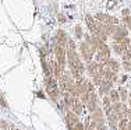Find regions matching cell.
I'll return each mask as SVG.
<instances>
[{"mask_svg":"<svg viewBox=\"0 0 131 130\" xmlns=\"http://www.w3.org/2000/svg\"><path fill=\"white\" fill-rule=\"evenodd\" d=\"M66 56H67V64L70 67V73L74 77V80L82 78L84 73H85V64H84L80 53L75 51V45H74V42L71 39H68V42H67Z\"/></svg>","mask_w":131,"mask_h":130,"instance_id":"cell-1","label":"cell"},{"mask_svg":"<svg viewBox=\"0 0 131 130\" xmlns=\"http://www.w3.org/2000/svg\"><path fill=\"white\" fill-rule=\"evenodd\" d=\"M45 91L53 102H59V99L61 97V92H60V88H59L57 78H54L53 76L45 77Z\"/></svg>","mask_w":131,"mask_h":130,"instance_id":"cell-2","label":"cell"},{"mask_svg":"<svg viewBox=\"0 0 131 130\" xmlns=\"http://www.w3.org/2000/svg\"><path fill=\"white\" fill-rule=\"evenodd\" d=\"M80 55H81V59H82L85 63H89V62L93 60L95 51L92 49V46L89 45L88 42L82 41V42H80Z\"/></svg>","mask_w":131,"mask_h":130,"instance_id":"cell-3","label":"cell"},{"mask_svg":"<svg viewBox=\"0 0 131 130\" xmlns=\"http://www.w3.org/2000/svg\"><path fill=\"white\" fill-rule=\"evenodd\" d=\"M112 111L117 115L118 120L123 119V117H128L130 116V108L127 106L126 102H121V101L113 102V104H112Z\"/></svg>","mask_w":131,"mask_h":130,"instance_id":"cell-4","label":"cell"},{"mask_svg":"<svg viewBox=\"0 0 131 130\" xmlns=\"http://www.w3.org/2000/svg\"><path fill=\"white\" fill-rule=\"evenodd\" d=\"M110 53H112V51H110V48L107 46V43H103V45L101 46V48L98 49V51L95 52V60L96 62H99V63H102L105 66L106 63H107V60L110 59Z\"/></svg>","mask_w":131,"mask_h":130,"instance_id":"cell-5","label":"cell"},{"mask_svg":"<svg viewBox=\"0 0 131 130\" xmlns=\"http://www.w3.org/2000/svg\"><path fill=\"white\" fill-rule=\"evenodd\" d=\"M106 123V116H105V112L102 108H96L95 111L91 113V119H89V125H92L93 127L98 125H105Z\"/></svg>","mask_w":131,"mask_h":130,"instance_id":"cell-6","label":"cell"},{"mask_svg":"<svg viewBox=\"0 0 131 130\" xmlns=\"http://www.w3.org/2000/svg\"><path fill=\"white\" fill-rule=\"evenodd\" d=\"M93 17H95V20L99 24H105V25H117L118 24V18L106 13H96Z\"/></svg>","mask_w":131,"mask_h":130,"instance_id":"cell-7","label":"cell"},{"mask_svg":"<svg viewBox=\"0 0 131 130\" xmlns=\"http://www.w3.org/2000/svg\"><path fill=\"white\" fill-rule=\"evenodd\" d=\"M52 41H53L52 46L56 45V46H61V48H67L68 36H67V34H66V31H63V29H57Z\"/></svg>","mask_w":131,"mask_h":130,"instance_id":"cell-8","label":"cell"},{"mask_svg":"<svg viewBox=\"0 0 131 130\" xmlns=\"http://www.w3.org/2000/svg\"><path fill=\"white\" fill-rule=\"evenodd\" d=\"M80 122L78 115L73 112V111H66V125H67L68 130H74V126Z\"/></svg>","mask_w":131,"mask_h":130,"instance_id":"cell-9","label":"cell"},{"mask_svg":"<svg viewBox=\"0 0 131 130\" xmlns=\"http://www.w3.org/2000/svg\"><path fill=\"white\" fill-rule=\"evenodd\" d=\"M102 70H103V64L96 62V60H92V62H89V63H86V72H88V74L91 77L93 74L102 73Z\"/></svg>","mask_w":131,"mask_h":130,"instance_id":"cell-10","label":"cell"},{"mask_svg":"<svg viewBox=\"0 0 131 130\" xmlns=\"http://www.w3.org/2000/svg\"><path fill=\"white\" fill-rule=\"evenodd\" d=\"M112 36H113L114 42H117V41H120V39L128 36V29H127L126 25H120V24H117L116 29H114V32H113V35H112Z\"/></svg>","mask_w":131,"mask_h":130,"instance_id":"cell-11","label":"cell"},{"mask_svg":"<svg viewBox=\"0 0 131 130\" xmlns=\"http://www.w3.org/2000/svg\"><path fill=\"white\" fill-rule=\"evenodd\" d=\"M98 106H99V95L96 94L95 91H92L91 94H89V99H88V102H86V109H88L89 112L92 113Z\"/></svg>","mask_w":131,"mask_h":130,"instance_id":"cell-12","label":"cell"},{"mask_svg":"<svg viewBox=\"0 0 131 130\" xmlns=\"http://www.w3.org/2000/svg\"><path fill=\"white\" fill-rule=\"evenodd\" d=\"M85 23H86V27H88L89 32L92 34V35H96V32H98V27H99V23L95 20V17L93 15H85Z\"/></svg>","mask_w":131,"mask_h":130,"instance_id":"cell-13","label":"cell"},{"mask_svg":"<svg viewBox=\"0 0 131 130\" xmlns=\"http://www.w3.org/2000/svg\"><path fill=\"white\" fill-rule=\"evenodd\" d=\"M113 84L114 83L113 81H110V80H102V83L99 84V95L101 97H103V95H107L109 94V91H110L112 88H113Z\"/></svg>","mask_w":131,"mask_h":130,"instance_id":"cell-14","label":"cell"},{"mask_svg":"<svg viewBox=\"0 0 131 130\" xmlns=\"http://www.w3.org/2000/svg\"><path fill=\"white\" fill-rule=\"evenodd\" d=\"M106 120H107V126L110 127V130H117V123H118V117L117 115L112 111L110 113L106 115Z\"/></svg>","mask_w":131,"mask_h":130,"instance_id":"cell-15","label":"cell"},{"mask_svg":"<svg viewBox=\"0 0 131 130\" xmlns=\"http://www.w3.org/2000/svg\"><path fill=\"white\" fill-rule=\"evenodd\" d=\"M105 66H107L109 69H110V70H113L114 73H118V70H120L121 64L118 63V62L116 60V59H112V57H110V59L107 60V63L105 64Z\"/></svg>","mask_w":131,"mask_h":130,"instance_id":"cell-16","label":"cell"},{"mask_svg":"<svg viewBox=\"0 0 131 130\" xmlns=\"http://www.w3.org/2000/svg\"><path fill=\"white\" fill-rule=\"evenodd\" d=\"M71 111H73L75 115H78V116L84 112V104L78 99V98L75 99V102H74V105H73V108H71Z\"/></svg>","mask_w":131,"mask_h":130,"instance_id":"cell-17","label":"cell"},{"mask_svg":"<svg viewBox=\"0 0 131 130\" xmlns=\"http://www.w3.org/2000/svg\"><path fill=\"white\" fill-rule=\"evenodd\" d=\"M109 98H110V101H112V104L113 102H117V101H120V95H118V89L116 88H112L110 91H109Z\"/></svg>","mask_w":131,"mask_h":130,"instance_id":"cell-18","label":"cell"},{"mask_svg":"<svg viewBox=\"0 0 131 130\" xmlns=\"http://www.w3.org/2000/svg\"><path fill=\"white\" fill-rule=\"evenodd\" d=\"M118 95H120L121 102H127V99H128V91H127L126 87H120L118 88Z\"/></svg>","mask_w":131,"mask_h":130,"instance_id":"cell-19","label":"cell"},{"mask_svg":"<svg viewBox=\"0 0 131 130\" xmlns=\"http://www.w3.org/2000/svg\"><path fill=\"white\" fill-rule=\"evenodd\" d=\"M128 122H130L128 117H123V119H120L118 123H117V130H127V127H128Z\"/></svg>","mask_w":131,"mask_h":130,"instance_id":"cell-20","label":"cell"},{"mask_svg":"<svg viewBox=\"0 0 131 130\" xmlns=\"http://www.w3.org/2000/svg\"><path fill=\"white\" fill-rule=\"evenodd\" d=\"M113 51H114V53H116V55H120V56H121V55H123V52L126 51V49H124L118 42H114L113 43Z\"/></svg>","mask_w":131,"mask_h":130,"instance_id":"cell-21","label":"cell"},{"mask_svg":"<svg viewBox=\"0 0 131 130\" xmlns=\"http://www.w3.org/2000/svg\"><path fill=\"white\" fill-rule=\"evenodd\" d=\"M123 23H124V25L127 27V29L131 31V14H130V15H126V17H123Z\"/></svg>","mask_w":131,"mask_h":130,"instance_id":"cell-22","label":"cell"},{"mask_svg":"<svg viewBox=\"0 0 131 130\" xmlns=\"http://www.w3.org/2000/svg\"><path fill=\"white\" fill-rule=\"evenodd\" d=\"M74 32H75V36L77 38H82L84 36V32H82V27L80 25H75V28H74Z\"/></svg>","mask_w":131,"mask_h":130,"instance_id":"cell-23","label":"cell"},{"mask_svg":"<svg viewBox=\"0 0 131 130\" xmlns=\"http://www.w3.org/2000/svg\"><path fill=\"white\" fill-rule=\"evenodd\" d=\"M121 57H123V60H131V46H130L128 49H126V51L123 52Z\"/></svg>","mask_w":131,"mask_h":130,"instance_id":"cell-24","label":"cell"},{"mask_svg":"<svg viewBox=\"0 0 131 130\" xmlns=\"http://www.w3.org/2000/svg\"><path fill=\"white\" fill-rule=\"evenodd\" d=\"M0 105H2L3 108H7V106H8L7 102H6V98H4V95H3L2 91H0Z\"/></svg>","mask_w":131,"mask_h":130,"instance_id":"cell-25","label":"cell"},{"mask_svg":"<svg viewBox=\"0 0 131 130\" xmlns=\"http://www.w3.org/2000/svg\"><path fill=\"white\" fill-rule=\"evenodd\" d=\"M57 18H59V23H66V17H64V15L59 14V15H57Z\"/></svg>","mask_w":131,"mask_h":130,"instance_id":"cell-26","label":"cell"},{"mask_svg":"<svg viewBox=\"0 0 131 130\" xmlns=\"http://www.w3.org/2000/svg\"><path fill=\"white\" fill-rule=\"evenodd\" d=\"M121 13H123V17H126V15H130V10H128V8H123Z\"/></svg>","mask_w":131,"mask_h":130,"instance_id":"cell-27","label":"cell"},{"mask_svg":"<svg viewBox=\"0 0 131 130\" xmlns=\"http://www.w3.org/2000/svg\"><path fill=\"white\" fill-rule=\"evenodd\" d=\"M127 101H128V105H130V109H131V92H130V94H128V99H127Z\"/></svg>","mask_w":131,"mask_h":130,"instance_id":"cell-28","label":"cell"},{"mask_svg":"<svg viewBox=\"0 0 131 130\" xmlns=\"http://www.w3.org/2000/svg\"><path fill=\"white\" fill-rule=\"evenodd\" d=\"M14 130H20V129H17V127H14Z\"/></svg>","mask_w":131,"mask_h":130,"instance_id":"cell-29","label":"cell"},{"mask_svg":"<svg viewBox=\"0 0 131 130\" xmlns=\"http://www.w3.org/2000/svg\"><path fill=\"white\" fill-rule=\"evenodd\" d=\"M130 46H131V38H130Z\"/></svg>","mask_w":131,"mask_h":130,"instance_id":"cell-30","label":"cell"}]
</instances>
